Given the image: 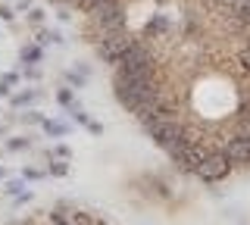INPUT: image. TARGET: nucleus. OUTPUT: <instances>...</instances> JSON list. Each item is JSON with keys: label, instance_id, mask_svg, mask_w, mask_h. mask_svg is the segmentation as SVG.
<instances>
[{"label": "nucleus", "instance_id": "nucleus-1", "mask_svg": "<svg viewBox=\"0 0 250 225\" xmlns=\"http://www.w3.org/2000/svg\"><path fill=\"white\" fill-rule=\"evenodd\" d=\"M231 172H234V166L229 163V157H225L222 150H213L197 169H194V178H200V182H207V184H219V182H225Z\"/></svg>", "mask_w": 250, "mask_h": 225}, {"label": "nucleus", "instance_id": "nucleus-2", "mask_svg": "<svg viewBox=\"0 0 250 225\" xmlns=\"http://www.w3.org/2000/svg\"><path fill=\"white\" fill-rule=\"evenodd\" d=\"M19 57H22V63L35 66V63H41V57H44V47H41V44H22Z\"/></svg>", "mask_w": 250, "mask_h": 225}, {"label": "nucleus", "instance_id": "nucleus-3", "mask_svg": "<svg viewBox=\"0 0 250 225\" xmlns=\"http://www.w3.org/2000/svg\"><path fill=\"white\" fill-rule=\"evenodd\" d=\"M66 82L72 84V88H84V82H88V66L78 63V69H69V72H66Z\"/></svg>", "mask_w": 250, "mask_h": 225}, {"label": "nucleus", "instance_id": "nucleus-4", "mask_svg": "<svg viewBox=\"0 0 250 225\" xmlns=\"http://www.w3.org/2000/svg\"><path fill=\"white\" fill-rule=\"evenodd\" d=\"M38 97H41V94H38L35 88H28V91H22V94H13V97H10V103H13V106H31Z\"/></svg>", "mask_w": 250, "mask_h": 225}, {"label": "nucleus", "instance_id": "nucleus-5", "mask_svg": "<svg viewBox=\"0 0 250 225\" xmlns=\"http://www.w3.org/2000/svg\"><path fill=\"white\" fill-rule=\"evenodd\" d=\"M41 125H44V131H47V135H53V138H62V135L69 131V128L62 125V122H57V119H44Z\"/></svg>", "mask_w": 250, "mask_h": 225}, {"label": "nucleus", "instance_id": "nucleus-6", "mask_svg": "<svg viewBox=\"0 0 250 225\" xmlns=\"http://www.w3.org/2000/svg\"><path fill=\"white\" fill-rule=\"evenodd\" d=\"M19 82V72H6L3 79H0V97H10V88Z\"/></svg>", "mask_w": 250, "mask_h": 225}, {"label": "nucleus", "instance_id": "nucleus-7", "mask_svg": "<svg viewBox=\"0 0 250 225\" xmlns=\"http://www.w3.org/2000/svg\"><path fill=\"white\" fill-rule=\"evenodd\" d=\"M31 147V141L28 138H10V141H6V150H13V153H19V150H28Z\"/></svg>", "mask_w": 250, "mask_h": 225}, {"label": "nucleus", "instance_id": "nucleus-8", "mask_svg": "<svg viewBox=\"0 0 250 225\" xmlns=\"http://www.w3.org/2000/svg\"><path fill=\"white\" fill-rule=\"evenodd\" d=\"M47 172H50V175H66L69 172L66 160H50V163H47Z\"/></svg>", "mask_w": 250, "mask_h": 225}, {"label": "nucleus", "instance_id": "nucleus-9", "mask_svg": "<svg viewBox=\"0 0 250 225\" xmlns=\"http://www.w3.org/2000/svg\"><path fill=\"white\" fill-rule=\"evenodd\" d=\"M47 157H50V160H69V157H72V150H69L66 144H57L50 153H47Z\"/></svg>", "mask_w": 250, "mask_h": 225}, {"label": "nucleus", "instance_id": "nucleus-10", "mask_svg": "<svg viewBox=\"0 0 250 225\" xmlns=\"http://www.w3.org/2000/svg\"><path fill=\"white\" fill-rule=\"evenodd\" d=\"M57 100H60L62 106H72V103H75V94H72V88H60V91H57Z\"/></svg>", "mask_w": 250, "mask_h": 225}, {"label": "nucleus", "instance_id": "nucleus-11", "mask_svg": "<svg viewBox=\"0 0 250 225\" xmlns=\"http://www.w3.org/2000/svg\"><path fill=\"white\" fill-rule=\"evenodd\" d=\"M28 22H31V25H41V22H44V10L31 6V10H28Z\"/></svg>", "mask_w": 250, "mask_h": 225}, {"label": "nucleus", "instance_id": "nucleus-12", "mask_svg": "<svg viewBox=\"0 0 250 225\" xmlns=\"http://www.w3.org/2000/svg\"><path fill=\"white\" fill-rule=\"evenodd\" d=\"M22 178H28V182H38V178H44V172H41V169H22Z\"/></svg>", "mask_w": 250, "mask_h": 225}, {"label": "nucleus", "instance_id": "nucleus-13", "mask_svg": "<svg viewBox=\"0 0 250 225\" xmlns=\"http://www.w3.org/2000/svg\"><path fill=\"white\" fill-rule=\"evenodd\" d=\"M3 194H10V197H16V194H22V182H6Z\"/></svg>", "mask_w": 250, "mask_h": 225}, {"label": "nucleus", "instance_id": "nucleus-14", "mask_svg": "<svg viewBox=\"0 0 250 225\" xmlns=\"http://www.w3.org/2000/svg\"><path fill=\"white\" fill-rule=\"evenodd\" d=\"M0 19H3V22H13V19H16V13H13V6H6V3H0Z\"/></svg>", "mask_w": 250, "mask_h": 225}, {"label": "nucleus", "instance_id": "nucleus-15", "mask_svg": "<svg viewBox=\"0 0 250 225\" xmlns=\"http://www.w3.org/2000/svg\"><path fill=\"white\" fill-rule=\"evenodd\" d=\"M25 79L38 82V79H41V69H38V66H25Z\"/></svg>", "mask_w": 250, "mask_h": 225}, {"label": "nucleus", "instance_id": "nucleus-16", "mask_svg": "<svg viewBox=\"0 0 250 225\" xmlns=\"http://www.w3.org/2000/svg\"><path fill=\"white\" fill-rule=\"evenodd\" d=\"M22 122H38V125H41L44 116H41V113H25V116H22Z\"/></svg>", "mask_w": 250, "mask_h": 225}, {"label": "nucleus", "instance_id": "nucleus-17", "mask_svg": "<svg viewBox=\"0 0 250 225\" xmlns=\"http://www.w3.org/2000/svg\"><path fill=\"white\" fill-rule=\"evenodd\" d=\"M6 135V125H0V138H3Z\"/></svg>", "mask_w": 250, "mask_h": 225}, {"label": "nucleus", "instance_id": "nucleus-18", "mask_svg": "<svg viewBox=\"0 0 250 225\" xmlns=\"http://www.w3.org/2000/svg\"><path fill=\"white\" fill-rule=\"evenodd\" d=\"M3 175H6V172H3V169H0V178H3Z\"/></svg>", "mask_w": 250, "mask_h": 225}]
</instances>
